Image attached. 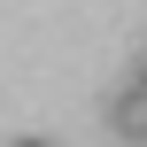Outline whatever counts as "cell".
Here are the masks:
<instances>
[{"label": "cell", "mask_w": 147, "mask_h": 147, "mask_svg": "<svg viewBox=\"0 0 147 147\" xmlns=\"http://www.w3.org/2000/svg\"><path fill=\"white\" fill-rule=\"evenodd\" d=\"M140 47H147V39H140Z\"/></svg>", "instance_id": "obj_4"}, {"label": "cell", "mask_w": 147, "mask_h": 147, "mask_svg": "<svg viewBox=\"0 0 147 147\" xmlns=\"http://www.w3.org/2000/svg\"><path fill=\"white\" fill-rule=\"evenodd\" d=\"M132 78H140V85H147V54H140V70H132Z\"/></svg>", "instance_id": "obj_2"}, {"label": "cell", "mask_w": 147, "mask_h": 147, "mask_svg": "<svg viewBox=\"0 0 147 147\" xmlns=\"http://www.w3.org/2000/svg\"><path fill=\"white\" fill-rule=\"evenodd\" d=\"M109 132H116V140H132V147H147V85H140V78L109 101Z\"/></svg>", "instance_id": "obj_1"}, {"label": "cell", "mask_w": 147, "mask_h": 147, "mask_svg": "<svg viewBox=\"0 0 147 147\" xmlns=\"http://www.w3.org/2000/svg\"><path fill=\"white\" fill-rule=\"evenodd\" d=\"M8 147H47V140H8Z\"/></svg>", "instance_id": "obj_3"}]
</instances>
